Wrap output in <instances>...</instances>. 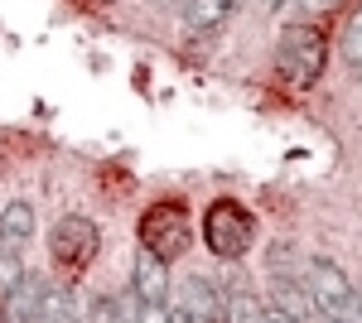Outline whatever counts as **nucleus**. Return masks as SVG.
<instances>
[{"label":"nucleus","instance_id":"nucleus-2","mask_svg":"<svg viewBox=\"0 0 362 323\" xmlns=\"http://www.w3.org/2000/svg\"><path fill=\"white\" fill-rule=\"evenodd\" d=\"M305 290H309V299H314V309H319V319L362 323V295L348 285V275H343L334 261H324V256L305 261Z\"/></svg>","mask_w":362,"mask_h":323},{"label":"nucleus","instance_id":"nucleus-15","mask_svg":"<svg viewBox=\"0 0 362 323\" xmlns=\"http://www.w3.org/2000/svg\"><path fill=\"white\" fill-rule=\"evenodd\" d=\"M271 275H305V261H300L290 246H276V251H271Z\"/></svg>","mask_w":362,"mask_h":323},{"label":"nucleus","instance_id":"nucleus-11","mask_svg":"<svg viewBox=\"0 0 362 323\" xmlns=\"http://www.w3.org/2000/svg\"><path fill=\"white\" fill-rule=\"evenodd\" d=\"M232 10H237V0H189L184 25H189V34H203V29L227 25V15H232Z\"/></svg>","mask_w":362,"mask_h":323},{"label":"nucleus","instance_id":"nucleus-9","mask_svg":"<svg viewBox=\"0 0 362 323\" xmlns=\"http://www.w3.org/2000/svg\"><path fill=\"white\" fill-rule=\"evenodd\" d=\"M44 290H49V285H44L39 275H25V280L5 295V309H0V314L15 319V323L20 319H39V299H44Z\"/></svg>","mask_w":362,"mask_h":323},{"label":"nucleus","instance_id":"nucleus-12","mask_svg":"<svg viewBox=\"0 0 362 323\" xmlns=\"http://www.w3.org/2000/svg\"><path fill=\"white\" fill-rule=\"evenodd\" d=\"M83 314L87 309L73 290H44V299H39V323H73Z\"/></svg>","mask_w":362,"mask_h":323},{"label":"nucleus","instance_id":"nucleus-8","mask_svg":"<svg viewBox=\"0 0 362 323\" xmlns=\"http://www.w3.org/2000/svg\"><path fill=\"white\" fill-rule=\"evenodd\" d=\"M271 299L280 304V314L285 319H319V309H314V299L305 290V275H271Z\"/></svg>","mask_w":362,"mask_h":323},{"label":"nucleus","instance_id":"nucleus-4","mask_svg":"<svg viewBox=\"0 0 362 323\" xmlns=\"http://www.w3.org/2000/svg\"><path fill=\"white\" fill-rule=\"evenodd\" d=\"M189 232H194V222L184 203H155L140 213V246L155 251L160 261H179L189 246Z\"/></svg>","mask_w":362,"mask_h":323},{"label":"nucleus","instance_id":"nucleus-16","mask_svg":"<svg viewBox=\"0 0 362 323\" xmlns=\"http://www.w3.org/2000/svg\"><path fill=\"white\" fill-rule=\"evenodd\" d=\"M280 5H290V15H295V20H314V15L334 10V5H343V0H280Z\"/></svg>","mask_w":362,"mask_h":323},{"label":"nucleus","instance_id":"nucleus-3","mask_svg":"<svg viewBox=\"0 0 362 323\" xmlns=\"http://www.w3.org/2000/svg\"><path fill=\"white\" fill-rule=\"evenodd\" d=\"M251 237H256V222L242 203H232V198H218L208 213H203V242L208 251L218 256V261H237V256H247Z\"/></svg>","mask_w":362,"mask_h":323},{"label":"nucleus","instance_id":"nucleus-1","mask_svg":"<svg viewBox=\"0 0 362 323\" xmlns=\"http://www.w3.org/2000/svg\"><path fill=\"white\" fill-rule=\"evenodd\" d=\"M324 58H329V34L314 25V20H295V25L280 34L276 73L290 87H314L319 73H324Z\"/></svg>","mask_w":362,"mask_h":323},{"label":"nucleus","instance_id":"nucleus-6","mask_svg":"<svg viewBox=\"0 0 362 323\" xmlns=\"http://www.w3.org/2000/svg\"><path fill=\"white\" fill-rule=\"evenodd\" d=\"M131 290H136V299L145 304V309H140V319H165V309H160V304H169V261H160L155 251H145V246H140L136 270H131Z\"/></svg>","mask_w":362,"mask_h":323},{"label":"nucleus","instance_id":"nucleus-14","mask_svg":"<svg viewBox=\"0 0 362 323\" xmlns=\"http://www.w3.org/2000/svg\"><path fill=\"white\" fill-rule=\"evenodd\" d=\"M25 275H29V270H25V261H20V251H0V299L10 295Z\"/></svg>","mask_w":362,"mask_h":323},{"label":"nucleus","instance_id":"nucleus-7","mask_svg":"<svg viewBox=\"0 0 362 323\" xmlns=\"http://www.w3.org/2000/svg\"><path fill=\"white\" fill-rule=\"evenodd\" d=\"M165 319H174V323H213V319H223V295H218L208 280L189 275V280L179 285V309H169Z\"/></svg>","mask_w":362,"mask_h":323},{"label":"nucleus","instance_id":"nucleus-18","mask_svg":"<svg viewBox=\"0 0 362 323\" xmlns=\"http://www.w3.org/2000/svg\"><path fill=\"white\" fill-rule=\"evenodd\" d=\"M261 5H266V10H276V5H280V0H261Z\"/></svg>","mask_w":362,"mask_h":323},{"label":"nucleus","instance_id":"nucleus-17","mask_svg":"<svg viewBox=\"0 0 362 323\" xmlns=\"http://www.w3.org/2000/svg\"><path fill=\"white\" fill-rule=\"evenodd\" d=\"M87 319H102V323H121V319H131V309H126V304H121V299H102V304H97V309H87Z\"/></svg>","mask_w":362,"mask_h":323},{"label":"nucleus","instance_id":"nucleus-10","mask_svg":"<svg viewBox=\"0 0 362 323\" xmlns=\"http://www.w3.org/2000/svg\"><path fill=\"white\" fill-rule=\"evenodd\" d=\"M34 237V208L29 203H10L0 213V251H20Z\"/></svg>","mask_w":362,"mask_h":323},{"label":"nucleus","instance_id":"nucleus-13","mask_svg":"<svg viewBox=\"0 0 362 323\" xmlns=\"http://www.w3.org/2000/svg\"><path fill=\"white\" fill-rule=\"evenodd\" d=\"M338 49H343V58H348V68H362V5L353 10V20H348V29H343Z\"/></svg>","mask_w":362,"mask_h":323},{"label":"nucleus","instance_id":"nucleus-5","mask_svg":"<svg viewBox=\"0 0 362 323\" xmlns=\"http://www.w3.org/2000/svg\"><path fill=\"white\" fill-rule=\"evenodd\" d=\"M97 251H102V232H97V222H87V217H63L54 232H49V256H54L63 270H78V275H83V270L97 261Z\"/></svg>","mask_w":362,"mask_h":323}]
</instances>
